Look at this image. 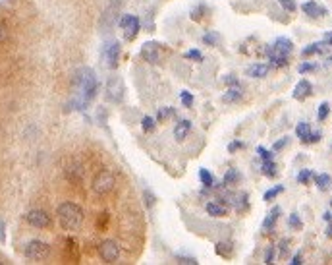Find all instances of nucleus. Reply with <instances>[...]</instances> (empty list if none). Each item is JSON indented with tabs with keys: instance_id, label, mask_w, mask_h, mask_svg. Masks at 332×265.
Instances as JSON below:
<instances>
[{
	"instance_id": "nucleus-44",
	"label": "nucleus",
	"mask_w": 332,
	"mask_h": 265,
	"mask_svg": "<svg viewBox=\"0 0 332 265\" xmlns=\"http://www.w3.org/2000/svg\"><path fill=\"white\" fill-rule=\"evenodd\" d=\"M176 264H181V265H197V260H195V258H181V256H178V258H176Z\"/></svg>"
},
{
	"instance_id": "nucleus-3",
	"label": "nucleus",
	"mask_w": 332,
	"mask_h": 265,
	"mask_svg": "<svg viewBox=\"0 0 332 265\" xmlns=\"http://www.w3.org/2000/svg\"><path fill=\"white\" fill-rule=\"evenodd\" d=\"M116 186V176L110 172V170H101L95 178H93V192L99 194V196H104V194H110Z\"/></svg>"
},
{
	"instance_id": "nucleus-28",
	"label": "nucleus",
	"mask_w": 332,
	"mask_h": 265,
	"mask_svg": "<svg viewBox=\"0 0 332 265\" xmlns=\"http://www.w3.org/2000/svg\"><path fill=\"white\" fill-rule=\"evenodd\" d=\"M309 133H311V126H309L307 122H300V124L296 126V135L302 139L303 143H305V139L309 137Z\"/></svg>"
},
{
	"instance_id": "nucleus-39",
	"label": "nucleus",
	"mask_w": 332,
	"mask_h": 265,
	"mask_svg": "<svg viewBox=\"0 0 332 265\" xmlns=\"http://www.w3.org/2000/svg\"><path fill=\"white\" fill-rule=\"evenodd\" d=\"M278 2H280V6H282L286 12H296V10H298L296 0H278Z\"/></svg>"
},
{
	"instance_id": "nucleus-58",
	"label": "nucleus",
	"mask_w": 332,
	"mask_h": 265,
	"mask_svg": "<svg viewBox=\"0 0 332 265\" xmlns=\"http://www.w3.org/2000/svg\"><path fill=\"white\" fill-rule=\"evenodd\" d=\"M329 64H332V56H331V58H329Z\"/></svg>"
},
{
	"instance_id": "nucleus-4",
	"label": "nucleus",
	"mask_w": 332,
	"mask_h": 265,
	"mask_svg": "<svg viewBox=\"0 0 332 265\" xmlns=\"http://www.w3.org/2000/svg\"><path fill=\"white\" fill-rule=\"evenodd\" d=\"M24 254L31 262H43V260H47L51 256V246L47 242H43V240H31V242L26 244Z\"/></svg>"
},
{
	"instance_id": "nucleus-6",
	"label": "nucleus",
	"mask_w": 332,
	"mask_h": 265,
	"mask_svg": "<svg viewBox=\"0 0 332 265\" xmlns=\"http://www.w3.org/2000/svg\"><path fill=\"white\" fill-rule=\"evenodd\" d=\"M26 221L33 229H49L52 225V219L45 209H31V211H27Z\"/></svg>"
},
{
	"instance_id": "nucleus-16",
	"label": "nucleus",
	"mask_w": 332,
	"mask_h": 265,
	"mask_svg": "<svg viewBox=\"0 0 332 265\" xmlns=\"http://www.w3.org/2000/svg\"><path fill=\"white\" fill-rule=\"evenodd\" d=\"M189 130H191V122H189V120H180V122H176V128H174V137H176L178 141H183V139L187 137Z\"/></svg>"
},
{
	"instance_id": "nucleus-7",
	"label": "nucleus",
	"mask_w": 332,
	"mask_h": 265,
	"mask_svg": "<svg viewBox=\"0 0 332 265\" xmlns=\"http://www.w3.org/2000/svg\"><path fill=\"white\" fill-rule=\"evenodd\" d=\"M102 54H104L106 66L116 68L118 58H120V43H118V41H108V43L102 47Z\"/></svg>"
},
{
	"instance_id": "nucleus-57",
	"label": "nucleus",
	"mask_w": 332,
	"mask_h": 265,
	"mask_svg": "<svg viewBox=\"0 0 332 265\" xmlns=\"http://www.w3.org/2000/svg\"><path fill=\"white\" fill-rule=\"evenodd\" d=\"M323 217H325V221H332V213H331V211H327Z\"/></svg>"
},
{
	"instance_id": "nucleus-33",
	"label": "nucleus",
	"mask_w": 332,
	"mask_h": 265,
	"mask_svg": "<svg viewBox=\"0 0 332 265\" xmlns=\"http://www.w3.org/2000/svg\"><path fill=\"white\" fill-rule=\"evenodd\" d=\"M288 225H290V229H294V231H302V227H303L302 219H300V215H298V213H292V215H290Z\"/></svg>"
},
{
	"instance_id": "nucleus-5",
	"label": "nucleus",
	"mask_w": 332,
	"mask_h": 265,
	"mask_svg": "<svg viewBox=\"0 0 332 265\" xmlns=\"http://www.w3.org/2000/svg\"><path fill=\"white\" fill-rule=\"evenodd\" d=\"M99 256L104 264H114L120 258V246L114 240H102L99 244Z\"/></svg>"
},
{
	"instance_id": "nucleus-34",
	"label": "nucleus",
	"mask_w": 332,
	"mask_h": 265,
	"mask_svg": "<svg viewBox=\"0 0 332 265\" xmlns=\"http://www.w3.org/2000/svg\"><path fill=\"white\" fill-rule=\"evenodd\" d=\"M205 12H207V6H205V4H199L195 10H191V14H189V16H191V20H193V22H199V20L205 16Z\"/></svg>"
},
{
	"instance_id": "nucleus-32",
	"label": "nucleus",
	"mask_w": 332,
	"mask_h": 265,
	"mask_svg": "<svg viewBox=\"0 0 332 265\" xmlns=\"http://www.w3.org/2000/svg\"><path fill=\"white\" fill-rule=\"evenodd\" d=\"M282 192H284V186H274V188H271V190H267V192H265L263 199H265V201H272L276 196H280Z\"/></svg>"
},
{
	"instance_id": "nucleus-36",
	"label": "nucleus",
	"mask_w": 332,
	"mask_h": 265,
	"mask_svg": "<svg viewBox=\"0 0 332 265\" xmlns=\"http://www.w3.org/2000/svg\"><path fill=\"white\" fill-rule=\"evenodd\" d=\"M185 58L187 60H193V62H203V54L197 51V49H191L185 53Z\"/></svg>"
},
{
	"instance_id": "nucleus-49",
	"label": "nucleus",
	"mask_w": 332,
	"mask_h": 265,
	"mask_svg": "<svg viewBox=\"0 0 332 265\" xmlns=\"http://www.w3.org/2000/svg\"><path fill=\"white\" fill-rule=\"evenodd\" d=\"M315 64H309V62H303V64H300V68H298V70H300V74H307V72H313V70H315Z\"/></svg>"
},
{
	"instance_id": "nucleus-10",
	"label": "nucleus",
	"mask_w": 332,
	"mask_h": 265,
	"mask_svg": "<svg viewBox=\"0 0 332 265\" xmlns=\"http://www.w3.org/2000/svg\"><path fill=\"white\" fill-rule=\"evenodd\" d=\"M271 49L274 53H280V54H290L292 51H294V43L288 39V37H278L276 41H274V45H271Z\"/></svg>"
},
{
	"instance_id": "nucleus-27",
	"label": "nucleus",
	"mask_w": 332,
	"mask_h": 265,
	"mask_svg": "<svg viewBox=\"0 0 332 265\" xmlns=\"http://www.w3.org/2000/svg\"><path fill=\"white\" fill-rule=\"evenodd\" d=\"M199 180H201V184H203L205 188H212V186H214V178H212V174L207 168H201V170H199Z\"/></svg>"
},
{
	"instance_id": "nucleus-21",
	"label": "nucleus",
	"mask_w": 332,
	"mask_h": 265,
	"mask_svg": "<svg viewBox=\"0 0 332 265\" xmlns=\"http://www.w3.org/2000/svg\"><path fill=\"white\" fill-rule=\"evenodd\" d=\"M205 209H207V213H209L211 217H224V215H226V207H224L222 203L209 201V203L205 205Z\"/></svg>"
},
{
	"instance_id": "nucleus-52",
	"label": "nucleus",
	"mask_w": 332,
	"mask_h": 265,
	"mask_svg": "<svg viewBox=\"0 0 332 265\" xmlns=\"http://www.w3.org/2000/svg\"><path fill=\"white\" fill-rule=\"evenodd\" d=\"M131 20H133V16H131V14H126V16H124V18L120 20V27H122V29H124V27H126V26H128Z\"/></svg>"
},
{
	"instance_id": "nucleus-31",
	"label": "nucleus",
	"mask_w": 332,
	"mask_h": 265,
	"mask_svg": "<svg viewBox=\"0 0 332 265\" xmlns=\"http://www.w3.org/2000/svg\"><path fill=\"white\" fill-rule=\"evenodd\" d=\"M218 41H220V35L214 33V31H209V33L203 35V43H205V45H209V47H216V45H218Z\"/></svg>"
},
{
	"instance_id": "nucleus-26",
	"label": "nucleus",
	"mask_w": 332,
	"mask_h": 265,
	"mask_svg": "<svg viewBox=\"0 0 332 265\" xmlns=\"http://www.w3.org/2000/svg\"><path fill=\"white\" fill-rule=\"evenodd\" d=\"M323 49H325V43H313V45H309V47H305L302 51L303 56H311V54H321L323 53Z\"/></svg>"
},
{
	"instance_id": "nucleus-43",
	"label": "nucleus",
	"mask_w": 332,
	"mask_h": 265,
	"mask_svg": "<svg viewBox=\"0 0 332 265\" xmlns=\"http://www.w3.org/2000/svg\"><path fill=\"white\" fill-rule=\"evenodd\" d=\"M288 141H290V137H282V139H278V141L272 145V149H274V151H280V149H284V147L288 145Z\"/></svg>"
},
{
	"instance_id": "nucleus-40",
	"label": "nucleus",
	"mask_w": 332,
	"mask_h": 265,
	"mask_svg": "<svg viewBox=\"0 0 332 265\" xmlns=\"http://www.w3.org/2000/svg\"><path fill=\"white\" fill-rule=\"evenodd\" d=\"M108 219H110L108 213H101V217L97 219V229H99V231H104L106 225H108Z\"/></svg>"
},
{
	"instance_id": "nucleus-54",
	"label": "nucleus",
	"mask_w": 332,
	"mask_h": 265,
	"mask_svg": "<svg viewBox=\"0 0 332 265\" xmlns=\"http://www.w3.org/2000/svg\"><path fill=\"white\" fill-rule=\"evenodd\" d=\"M143 196L147 198V205H149V207H153V205H154V196H153L151 192H145Z\"/></svg>"
},
{
	"instance_id": "nucleus-47",
	"label": "nucleus",
	"mask_w": 332,
	"mask_h": 265,
	"mask_svg": "<svg viewBox=\"0 0 332 265\" xmlns=\"http://www.w3.org/2000/svg\"><path fill=\"white\" fill-rule=\"evenodd\" d=\"M265 264H274V248L269 246L265 252Z\"/></svg>"
},
{
	"instance_id": "nucleus-41",
	"label": "nucleus",
	"mask_w": 332,
	"mask_h": 265,
	"mask_svg": "<svg viewBox=\"0 0 332 265\" xmlns=\"http://www.w3.org/2000/svg\"><path fill=\"white\" fill-rule=\"evenodd\" d=\"M234 205H236L238 211H245L247 209V194H242L238 201H234Z\"/></svg>"
},
{
	"instance_id": "nucleus-48",
	"label": "nucleus",
	"mask_w": 332,
	"mask_h": 265,
	"mask_svg": "<svg viewBox=\"0 0 332 265\" xmlns=\"http://www.w3.org/2000/svg\"><path fill=\"white\" fill-rule=\"evenodd\" d=\"M8 39V26L4 22H0V43H4Z\"/></svg>"
},
{
	"instance_id": "nucleus-18",
	"label": "nucleus",
	"mask_w": 332,
	"mask_h": 265,
	"mask_svg": "<svg viewBox=\"0 0 332 265\" xmlns=\"http://www.w3.org/2000/svg\"><path fill=\"white\" fill-rule=\"evenodd\" d=\"M242 87L240 85H232V87H228V91L222 95V101L224 103H238V101L242 99Z\"/></svg>"
},
{
	"instance_id": "nucleus-11",
	"label": "nucleus",
	"mask_w": 332,
	"mask_h": 265,
	"mask_svg": "<svg viewBox=\"0 0 332 265\" xmlns=\"http://www.w3.org/2000/svg\"><path fill=\"white\" fill-rule=\"evenodd\" d=\"M64 174H66V178H68L70 182H76V184L83 180V168H81V165H77V163H70V165H66Z\"/></svg>"
},
{
	"instance_id": "nucleus-15",
	"label": "nucleus",
	"mask_w": 332,
	"mask_h": 265,
	"mask_svg": "<svg viewBox=\"0 0 332 265\" xmlns=\"http://www.w3.org/2000/svg\"><path fill=\"white\" fill-rule=\"evenodd\" d=\"M139 29H141V24H139V20L133 16V20L124 27V39H126V41H133V39L137 37V33H139Z\"/></svg>"
},
{
	"instance_id": "nucleus-24",
	"label": "nucleus",
	"mask_w": 332,
	"mask_h": 265,
	"mask_svg": "<svg viewBox=\"0 0 332 265\" xmlns=\"http://www.w3.org/2000/svg\"><path fill=\"white\" fill-rule=\"evenodd\" d=\"M261 172L265 174V176H269V178H274L276 176V163L272 161V159H267V161H263V166H261Z\"/></svg>"
},
{
	"instance_id": "nucleus-38",
	"label": "nucleus",
	"mask_w": 332,
	"mask_h": 265,
	"mask_svg": "<svg viewBox=\"0 0 332 265\" xmlns=\"http://www.w3.org/2000/svg\"><path fill=\"white\" fill-rule=\"evenodd\" d=\"M180 99H181V105H183L185 108H191V105H193V95H191L189 91H181Z\"/></svg>"
},
{
	"instance_id": "nucleus-53",
	"label": "nucleus",
	"mask_w": 332,
	"mask_h": 265,
	"mask_svg": "<svg viewBox=\"0 0 332 265\" xmlns=\"http://www.w3.org/2000/svg\"><path fill=\"white\" fill-rule=\"evenodd\" d=\"M290 264H292V265H302L303 264V256L300 254V252H298V254L292 258V262H290Z\"/></svg>"
},
{
	"instance_id": "nucleus-46",
	"label": "nucleus",
	"mask_w": 332,
	"mask_h": 265,
	"mask_svg": "<svg viewBox=\"0 0 332 265\" xmlns=\"http://www.w3.org/2000/svg\"><path fill=\"white\" fill-rule=\"evenodd\" d=\"M224 83H226L228 87H232V85H240V81H238V78H236V76H232V74H228V76L224 78Z\"/></svg>"
},
{
	"instance_id": "nucleus-30",
	"label": "nucleus",
	"mask_w": 332,
	"mask_h": 265,
	"mask_svg": "<svg viewBox=\"0 0 332 265\" xmlns=\"http://www.w3.org/2000/svg\"><path fill=\"white\" fill-rule=\"evenodd\" d=\"M313 178H315V174H313L309 168H303L302 172L298 174V182H300V184H303V186H309Z\"/></svg>"
},
{
	"instance_id": "nucleus-56",
	"label": "nucleus",
	"mask_w": 332,
	"mask_h": 265,
	"mask_svg": "<svg viewBox=\"0 0 332 265\" xmlns=\"http://www.w3.org/2000/svg\"><path fill=\"white\" fill-rule=\"evenodd\" d=\"M327 236L329 238H332V223L329 221V227H327Z\"/></svg>"
},
{
	"instance_id": "nucleus-42",
	"label": "nucleus",
	"mask_w": 332,
	"mask_h": 265,
	"mask_svg": "<svg viewBox=\"0 0 332 265\" xmlns=\"http://www.w3.org/2000/svg\"><path fill=\"white\" fill-rule=\"evenodd\" d=\"M257 153H259V157H261L263 161L272 159V151H269V149H267V147H263V145H259V147H257Z\"/></svg>"
},
{
	"instance_id": "nucleus-50",
	"label": "nucleus",
	"mask_w": 332,
	"mask_h": 265,
	"mask_svg": "<svg viewBox=\"0 0 332 265\" xmlns=\"http://www.w3.org/2000/svg\"><path fill=\"white\" fill-rule=\"evenodd\" d=\"M243 147V143L242 141H232L230 145H228V153H236L238 149H242Z\"/></svg>"
},
{
	"instance_id": "nucleus-9",
	"label": "nucleus",
	"mask_w": 332,
	"mask_h": 265,
	"mask_svg": "<svg viewBox=\"0 0 332 265\" xmlns=\"http://www.w3.org/2000/svg\"><path fill=\"white\" fill-rule=\"evenodd\" d=\"M313 93V85H311V81H307V80H302V81H298V85L294 87V99L298 101H303L307 99L309 95Z\"/></svg>"
},
{
	"instance_id": "nucleus-13",
	"label": "nucleus",
	"mask_w": 332,
	"mask_h": 265,
	"mask_svg": "<svg viewBox=\"0 0 332 265\" xmlns=\"http://www.w3.org/2000/svg\"><path fill=\"white\" fill-rule=\"evenodd\" d=\"M302 10H303V14H307L309 18H321V16L327 14V8L319 6L317 2H305L302 6Z\"/></svg>"
},
{
	"instance_id": "nucleus-35",
	"label": "nucleus",
	"mask_w": 332,
	"mask_h": 265,
	"mask_svg": "<svg viewBox=\"0 0 332 265\" xmlns=\"http://www.w3.org/2000/svg\"><path fill=\"white\" fill-rule=\"evenodd\" d=\"M329 114H331V105H329V103H321V105H319V120H321V122L327 120Z\"/></svg>"
},
{
	"instance_id": "nucleus-22",
	"label": "nucleus",
	"mask_w": 332,
	"mask_h": 265,
	"mask_svg": "<svg viewBox=\"0 0 332 265\" xmlns=\"http://www.w3.org/2000/svg\"><path fill=\"white\" fill-rule=\"evenodd\" d=\"M240 180H242V174H240L236 168H230V170L224 174V178H222L224 186H234V184H238Z\"/></svg>"
},
{
	"instance_id": "nucleus-19",
	"label": "nucleus",
	"mask_w": 332,
	"mask_h": 265,
	"mask_svg": "<svg viewBox=\"0 0 332 265\" xmlns=\"http://www.w3.org/2000/svg\"><path fill=\"white\" fill-rule=\"evenodd\" d=\"M267 56L274 66H288V56L286 54H280V53H274L271 47H267Z\"/></svg>"
},
{
	"instance_id": "nucleus-2",
	"label": "nucleus",
	"mask_w": 332,
	"mask_h": 265,
	"mask_svg": "<svg viewBox=\"0 0 332 265\" xmlns=\"http://www.w3.org/2000/svg\"><path fill=\"white\" fill-rule=\"evenodd\" d=\"M76 89L81 95V103L87 105L89 101L95 99L97 91H99V83H97V76L91 68H79L76 72Z\"/></svg>"
},
{
	"instance_id": "nucleus-8",
	"label": "nucleus",
	"mask_w": 332,
	"mask_h": 265,
	"mask_svg": "<svg viewBox=\"0 0 332 265\" xmlns=\"http://www.w3.org/2000/svg\"><path fill=\"white\" fill-rule=\"evenodd\" d=\"M141 56H143L147 62L156 64V62L160 60V47H158V43H154V41L143 43V47H141Z\"/></svg>"
},
{
	"instance_id": "nucleus-20",
	"label": "nucleus",
	"mask_w": 332,
	"mask_h": 265,
	"mask_svg": "<svg viewBox=\"0 0 332 265\" xmlns=\"http://www.w3.org/2000/svg\"><path fill=\"white\" fill-rule=\"evenodd\" d=\"M267 74H269V66H267V64H253V66L247 68V76L257 78V80L265 78Z\"/></svg>"
},
{
	"instance_id": "nucleus-55",
	"label": "nucleus",
	"mask_w": 332,
	"mask_h": 265,
	"mask_svg": "<svg viewBox=\"0 0 332 265\" xmlns=\"http://www.w3.org/2000/svg\"><path fill=\"white\" fill-rule=\"evenodd\" d=\"M323 43H325V45H331V47H332V31L325 33V39H323Z\"/></svg>"
},
{
	"instance_id": "nucleus-14",
	"label": "nucleus",
	"mask_w": 332,
	"mask_h": 265,
	"mask_svg": "<svg viewBox=\"0 0 332 265\" xmlns=\"http://www.w3.org/2000/svg\"><path fill=\"white\" fill-rule=\"evenodd\" d=\"M280 213H282V209L278 207V205H274L271 211H269V215L265 217V221H263V229L267 232H272L274 229V225H276V221H278V217H280Z\"/></svg>"
},
{
	"instance_id": "nucleus-25",
	"label": "nucleus",
	"mask_w": 332,
	"mask_h": 265,
	"mask_svg": "<svg viewBox=\"0 0 332 265\" xmlns=\"http://www.w3.org/2000/svg\"><path fill=\"white\" fill-rule=\"evenodd\" d=\"M108 97L114 101H120L122 99V83L120 80L116 81V87H114V83H112V80L108 81Z\"/></svg>"
},
{
	"instance_id": "nucleus-17",
	"label": "nucleus",
	"mask_w": 332,
	"mask_h": 265,
	"mask_svg": "<svg viewBox=\"0 0 332 265\" xmlns=\"http://www.w3.org/2000/svg\"><path fill=\"white\" fill-rule=\"evenodd\" d=\"M214 252H216V256L228 260V258L234 256V244H232V242H218V244L214 246Z\"/></svg>"
},
{
	"instance_id": "nucleus-45",
	"label": "nucleus",
	"mask_w": 332,
	"mask_h": 265,
	"mask_svg": "<svg viewBox=\"0 0 332 265\" xmlns=\"http://www.w3.org/2000/svg\"><path fill=\"white\" fill-rule=\"evenodd\" d=\"M321 137H323V133L321 132H311L309 133V137L305 139V143H317V141H321Z\"/></svg>"
},
{
	"instance_id": "nucleus-1",
	"label": "nucleus",
	"mask_w": 332,
	"mask_h": 265,
	"mask_svg": "<svg viewBox=\"0 0 332 265\" xmlns=\"http://www.w3.org/2000/svg\"><path fill=\"white\" fill-rule=\"evenodd\" d=\"M60 227L64 231H77L83 225V209L74 201H64L56 209Z\"/></svg>"
},
{
	"instance_id": "nucleus-37",
	"label": "nucleus",
	"mask_w": 332,
	"mask_h": 265,
	"mask_svg": "<svg viewBox=\"0 0 332 265\" xmlns=\"http://www.w3.org/2000/svg\"><path fill=\"white\" fill-rule=\"evenodd\" d=\"M154 118H151V116H145L143 120H141V126H143V132H153L154 130Z\"/></svg>"
},
{
	"instance_id": "nucleus-12",
	"label": "nucleus",
	"mask_w": 332,
	"mask_h": 265,
	"mask_svg": "<svg viewBox=\"0 0 332 265\" xmlns=\"http://www.w3.org/2000/svg\"><path fill=\"white\" fill-rule=\"evenodd\" d=\"M64 258L68 262H77L79 260V248H77V242L68 238L66 244H64Z\"/></svg>"
},
{
	"instance_id": "nucleus-29",
	"label": "nucleus",
	"mask_w": 332,
	"mask_h": 265,
	"mask_svg": "<svg viewBox=\"0 0 332 265\" xmlns=\"http://www.w3.org/2000/svg\"><path fill=\"white\" fill-rule=\"evenodd\" d=\"M174 114H176V108H172V106H162V108L158 110V114H156V120H158V122H164V120L172 118Z\"/></svg>"
},
{
	"instance_id": "nucleus-51",
	"label": "nucleus",
	"mask_w": 332,
	"mask_h": 265,
	"mask_svg": "<svg viewBox=\"0 0 332 265\" xmlns=\"http://www.w3.org/2000/svg\"><path fill=\"white\" fill-rule=\"evenodd\" d=\"M288 244H290V240H288V238L280 240V244H278V246H280V248H278V250H280V256H284V254L288 252Z\"/></svg>"
},
{
	"instance_id": "nucleus-23",
	"label": "nucleus",
	"mask_w": 332,
	"mask_h": 265,
	"mask_svg": "<svg viewBox=\"0 0 332 265\" xmlns=\"http://www.w3.org/2000/svg\"><path fill=\"white\" fill-rule=\"evenodd\" d=\"M315 184H317V188H319L321 192H327L332 184L331 174H317V176H315Z\"/></svg>"
}]
</instances>
